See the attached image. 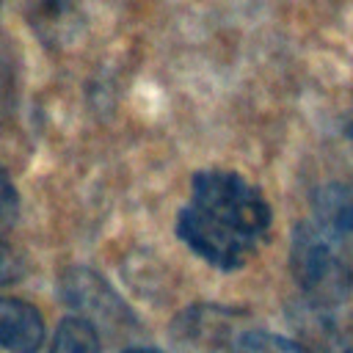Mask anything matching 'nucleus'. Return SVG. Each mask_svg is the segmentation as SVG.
<instances>
[{"label": "nucleus", "mask_w": 353, "mask_h": 353, "mask_svg": "<svg viewBox=\"0 0 353 353\" xmlns=\"http://www.w3.org/2000/svg\"><path fill=\"white\" fill-rule=\"evenodd\" d=\"M0 201H3V176H0Z\"/></svg>", "instance_id": "12"}, {"label": "nucleus", "mask_w": 353, "mask_h": 353, "mask_svg": "<svg viewBox=\"0 0 353 353\" xmlns=\"http://www.w3.org/2000/svg\"><path fill=\"white\" fill-rule=\"evenodd\" d=\"M44 317L19 298H0V347L8 353H39L44 345Z\"/></svg>", "instance_id": "5"}, {"label": "nucleus", "mask_w": 353, "mask_h": 353, "mask_svg": "<svg viewBox=\"0 0 353 353\" xmlns=\"http://www.w3.org/2000/svg\"><path fill=\"white\" fill-rule=\"evenodd\" d=\"M22 273H25V265H22L19 254L6 240H0V284H11V281L22 279Z\"/></svg>", "instance_id": "9"}, {"label": "nucleus", "mask_w": 353, "mask_h": 353, "mask_svg": "<svg viewBox=\"0 0 353 353\" xmlns=\"http://www.w3.org/2000/svg\"><path fill=\"white\" fill-rule=\"evenodd\" d=\"M61 295L63 301L77 309L80 317H85L88 323H99L105 328H124L132 323V314L127 312L124 301L108 287V281L88 270V268H69L61 276Z\"/></svg>", "instance_id": "3"}, {"label": "nucleus", "mask_w": 353, "mask_h": 353, "mask_svg": "<svg viewBox=\"0 0 353 353\" xmlns=\"http://www.w3.org/2000/svg\"><path fill=\"white\" fill-rule=\"evenodd\" d=\"M223 312H201L199 323L188 328L196 339L221 345L223 353H312L303 345L273 334L262 328H232V325H218Z\"/></svg>", "instance_id": "4"}, {"label": "nucleus", "mask_w": 353, "mask_h": 353, "mask_svg": "<svg viewBox=\"0 0 353 353\" xmlns=\"http://www.w3.org/2000/svg\"><path fill=\"white\" fill-rule=\"evenodd\" d=\"M124 353H163V350H154V347H130Z\"/></svg>", "instance_id": "10"}, {"label": "nucleus", "mask_w": 353, "mask_h": 353, "mask_svg": "<svg viewBox=\"0 0 353 353\" xmlns=\"http://www.w3.org/2000/svg\"><path fill=\"white\" fill-rule=\"evenodd\" d=\"M30 22L41 33V39L63 36L66 25L72 22V3L69 0H33Z\"/></svg>", "instance_id": "8"}, {"label": "nucleus", "mask_w": 353, "mask_h": 353, "mask_svg": "<svg viewBox=\"0 0 353 353\" xmlns=\"http://www.w3.org/2000/svg\"><path fill=\"white\" fill-rule=\"evenodd\" d=\"M270 204L256 185L234 171H199L190 201L176 215V237L218 270L243 268L270 232Z\"/></svg>", "instance_id": "1"}, {"label": "nucleus", "mask_w": 353, "mask_h": 353, "mask_svg": "<svg viewBox=\"0 0 353 353\" xmlns=\"http://www.w3.org/2000/svg\"><path fill=\"white\" fill-rule=\"evenodd\" d=\"M47 353H99V334L97 325L85 317H63L58 323V331L52 336V345Z\"/></svg>", "instance_id": "7"}, {"label": "nucleus", "mask_w": 353, "mask_h": 353, "mask_svg": "<svg viewBox=\"0 0 353 353\" xmlns=\"http://www.w3.org/2000/svg\"><path fill=\"white\" fill-rule=\"evenodd\" d=\"M290 270L309 309L325 323L353 298V268L345 256V245L328 237L314 221H303L292 229Z\"/></svg>", "instance_id": "2"}, {"label": "nucleus", "mask_w": 353, "mask_h": 353, "mask_svg": "<svg viewBox=\"0 0 353 353\" xmlns=\"http://www.w3.org/2000/svg\"><path fill=\"white\" fill-rule=\"evenodd\" d=\"M347 138H350V143H353V119L347 121Z\"/></svg>", "instance_id": "11"}, {"label": "nucleus", "mask_w": 353, "mask_h": 353, "mask_svg": "<svg viewBox=\"0 0 353 353\" xmlns=\"http://www.w3.org/2000/svg\"><path fill=\"white\" fill-rule=\"evenodd\" d=\"M312 221L339 245L353 243V185H323L312 199Z\"/></svg>", "instance_id": "6"}]
</instances>
